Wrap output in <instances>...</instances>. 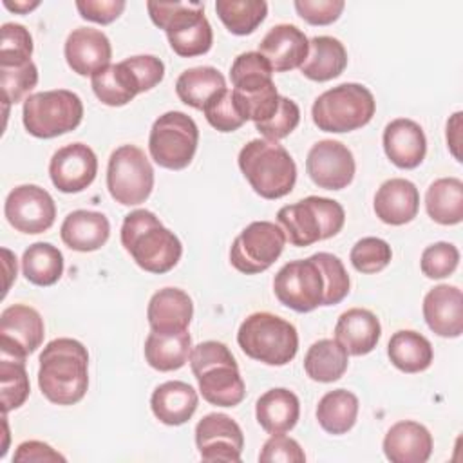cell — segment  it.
I'll return each mask as SVG.
<instances>
[{
	"mask_svg": "<svg viewBox=\"0 0 463 463\" xmlns=\"http://www.w3.org/2000/svg\"><path fill=\"white\" fill-rule=\"evenodd\" d=\"M387 354L396 369L409 374L429 369L434 358L430 342L421 333L412 329L396 331L389 338Z\"/></svg>",
	"mask_w": 463,
	"mask_h": 463,
	"instance_id": "836d02e7",
	"label": "cell"
},
{
	"mask_svg": "<svg viewBox=\"0 0 463 463\" xmlns=\"http://www.w3.org/2000/svg\"><path fill=\"white\" fill-rule=\"evenodd\" d=\"M63 54L72 72L80 76H92L99 69L110 65L112 47L103 31L92 27H78L69 33Z\"/></svg>",
	"mask_w": 463,
	"mask_h": 463,
	"instance_id": "ffe728a7",
	"label": "cell"
},
{
	"mask_svg": "<svg viewBox=\"0 0 463 463\" xmlns=\"http://www.w3.org/2000/svg\"><path fill=\"white\" fill-rule=\"evenodd\" d=\"M306 170L318 188L342 190L351 184L356 163L353 152L344 143L322 139L309 148Z\"/></svg>",
	"mask_w": 463,
	"mask_h": 463,
	"instance_id": "e0dca14e",
	"label": "cell"
},
{
	"mask_svg": "<svg viewBox=\"0 0 463 463\" xmlns=\"http://www.w3.org/2000/svg\"><path fill=\"white\" fill-rule=\"evenodd\" d=\"M376 110L373 92L360 83H342L322 92L313 107L311 118L318 130L342 134L365 127Z\"/></svg>",
	"mask_w": 463,
	"mask_h": 463,
	"instance_id": "9c48e42d",
	"label": "cell"
},
{
	"mask_svg": "<svg viewBox=\"0 0 463 463\" xmlns=\"http://www.w3.org/2000/svg\"><path fill=\"white\" fill-rule=\"evenodd\" d=\"M429 217L443 226H454L463 221V181L458 177L436 179L425 194Z\"/></svg>",
	"mask_w": 463,
	"mask_h": 463,
	"instance_id": "e575fe53",
	"label": "cell"
},
{
	"mask_svg": "<svg viewBox=\"0 0 463 463\" xmlns=\"http://www.w3.org/2000/svg\"><path fill=\"white\" fill-rule=\"evenodd\" d=\"M2 255H4L5 273H7V282H5V286H4V295H5L7 289H9V286H11L13 277L16 279V257H14L7 248H2Z\"/></svg>",
	"mask_w": 463,
	"mask_h": 463,
	"instance_id": "11a10c76",
	"label": "cell"
},
{
	"mask_svg": "<svg viewBox=\"0 0 463 463\" xmlns=\"http://www.w3.org/2000/svg\"><path fill=\"white\" fill-rule=\"evenodd\" d=\"M273 291L286 307L297 313H309L324 304L326 279L313 257L289 260L277 271Z\"/></svg>",
	"mask_w": 463,
	"mask_h": 463,
	"instance_id": "5bb4252c",
	"label": "cell"
},
{
	"mask_svg": "<svg viewBox=\"0 0 463 463\" xmlns=\"http://www.w3.org/2000/svg\"><path fill=\"white\" fill-rule=\"evenodd\" d=\"M358 398L347 389H335L326 392L317 405L318 425L333 434L340 436L351 430L358 418Z\"/></svg>",
	"mask_w": 463,
	"mask_h": 463,
	"instance_id": "8d00e7d4",
	"label": "cell"
},
{
	"mask_svg": "<svg viewBox=\"0 0 463 463\" xmlns=\"http://www.w3.org/2000/svg\"><path fill=\"white\" fill-rule=\"evenodd\" d=\"M121 244L134 262L148 273H166L179 262L183 244L159 217L145 208L125 215L121 224Z\"/></svg>",
	"mask_w": 463,
	"mask_h": 463,
	"instance_id": "7a4b0ae2",
	"label": "cell"
},
{
	"mask_svg": "<svg viewBox=\"0 0 463 463\" xmlns=\"http://www.w3.org/2000/svg\"><path fill=\"white\" fill-rule=\"evenodd\" d=\"M432 434L418 421H396L383 438V454L391 463H425L432 454Z\"/></svg>",
	"mask_w": 463,
	"mask_h": 463,
	"instance_id": "484cf974",
	"label": "cell"
},
{
	"mask_svg": "<svg viewBox=\"0 0 463 463\" xmlns=\"http://www.w3.org/2000/svg\"><path fill=\"white\" fill-rule=\"evenodd\" d=\"M298 123H300L298 105L293 99L280 96L279 109L275 110V114L262 123H255V128L260 132V136H264V139L279 141L289 136Z\"/></svg>",
	"mask_w": 463,
	"mask_h": 463,
	"instance_id": "c3c4849f",
	"label": "cell"
},
{
	"mask_svg": "<svg viewBox=\"0 0 463 463\" xmlns=\"http://www.w3.org/2000/svg\"><path fill=\"white\" fill-rule=\"evenodd\" d=\"M197 391L181 380H170L157 385L150 396V409L154 416L170 427L186 423L197 411Z\"/></svg>",
	"mask_w": 463,
	"mask_h": 463,
	"instance_id": "f1b7e54d",
	"label": "cell"
},
{
	"mask_svg": "<svg viewBox=\"0 0 463 463\" xmlns=\"http://www.w3.org/2000/svg\"><path fill=\"white\" fill-rule=\"evenodd\" d=\"M123 0H78L76 9L80 11V16L89 22H96L101 25H107L114 22L125 9Z\"/></svg>",
	"mask_w": 463,
	"mask_h": 463,
	"instance_id": "816d5d0a",
	"label": "cell"
},
{
	"mask_svg": "<svg viewBox=\"0 0 463 463\" xmlns=\"http://www.w3.org/2000/svg\"><path fill=\"white\" fill-rule=\"evenodd\" d=\"M461 112H454L452 118L447 121V145L450 154L461 161L459 154V145H461Z\"/></svg>",
	"mask_w": 463,
	"mask_h": 463,
	"instance_id": "db71d44e",
	"label": "cell"
},
{
	"mask_svg": "<svg viewBox=\"0 0 463 463\" xmlns=\"http://www.w3.org/2000/svg\"><path fill=\"white\" fill-rule=\"evenodd\" d=\"M190 367L201 396L217 407H235L246 396L239 365L226 344L206 340L192 347Z\"/></svg>",
	"mask_w": 463,
	"mask_h": 463,
	"instance_id": "3957f363",
	"label": "cell"
},
{
	"mask_svg": "<svg viewBox=\"0 0 463 463\" xmlns=\"http://www.w3.org/2000/svg\"><path fill=\"white\" fill-rule=\"evenodd\" d=\"M110 235V222L109 219L92 210H74L71 212L61 226L60 237L65 246L74 251H96L99 250Z\"/></svg>",
	"mask_w": 463,
	"mask_h": 463,
	"instance_id": "f546056e",
	"label": "cell"
},
{
	"mask_svg": "<svg viewBox=\"0 0 463 463\" xmlns=\"http://www.w3.org/2000/svg\"><path fill=\"white\" fill-rule=\"evenodd\" d=\"M195 445L204 461H241L244 434L228 414L210 412L195 425Z\"/></svg>",
	"mask_w": 463,
	"mask_h": 463,
	"instance_id": "ac0fdd59",
	"label": "cell"
},
{
	"mask_svg": "<svg viewBox=\"0 0 463 463\" xmlns=\"http://www.w3.org/2000/svg\"><path fill=\"white\" fill-rule=\"evenodd\" d=\"M98 174V157L85 143L58 148L49 161L52 184L63 194H78L92 184Z\"/></svg>",
	"mask_w": 463,
	"mask_h": 463,
	"instance_id": "d6986e66",
	"label": "cell"
},
{
	"mask_svg": "<svg viewBox=\"0 0 463 463\" xmlns=\"http://www.w3.org/2000/svg\"><path fill=\"white\" fill-rule=\"evenodd\" d=\"M107 188L110 197L123 206H136L150 197L154 168L139 146L121 145L110 154Z\"/></svg>",
	"mask_w": 463,
	"mask_h": 463,
	"instance_id": "7c38bea8",
	"label": "cell"
},
{
	"mask_svg": "<svg viewBox=\"0 0 463 463\" xmlns=\"http://www.w3.org/2000/svg\"><path fill=\"white\" fill-rule=\"evenodd\" d=\"M237 163L253 192L264 199H280L297 183V165L277 141L264 137L248 141L241 148Z\"/></svg>",
	"mask_w": 463,
	"mask_h": 463,
	"instance_id": "277c9868",
	"label": "cell"
},
{
	"mask_svg": "<svg viewBox=\"0 0 463 463\" xmlns=\"http://www.w3.org/2000/svg\"><path fill=\"white\" fill-rule=\"evenodd\" d=\"M190 353L192 336L188 329L179 333L150 331L145 340V360L159 373L181 369L188 362Z\"/></svg>",
	"mask_w": 463,
	"mask_h": 463,
	"instance_id": "d6a6232c",
	"label": "cell"
},
{
	"mask_svg": "<svg viewBox=\"0 0 463 463\" xmlns=\"http://www.w3.org/2000/svg\"><path fill=\"white\" fill-rule=\"evenodd\" d=\"M13 461H65V458L56 452L51 445L36 439L24 441L16 447Z\"/></svg>",
	"mask_w": 463,
	"mask_h": 463,
	"instance_id": "f5cc1de1",
	"label": "cell"
},
{
	"mask_svg": "<svg viewBox=\"0 0 463 463\" xmlns=\"http://www.w3.org/2000/svg\"><path fill=\"white\" fill-rule=\"evenodd\" d=\"M4 215L16 232L36 235L54 224L56 204L45 188L38 184H20L5 197Z\"/></svg>",
	"mask_w": 463,
	"mask_h": 463,
	"instance_id": "9a60e30c",
	"label": "cell"
},
{
	"mask_svg": "<svg viewBox=\"0 0 463 463\" xmlns=\"http://www.w3.org/2000/svg\"><path fill=\"white\" fill-rule=\"evenodd\" d=\"M0 391H2V412L7 414L25 403L31 385L25 371V360L0 354Z\"/></svg>",
	"mask_w": 463,
	"mask_h": 463,
	"instance_id": "60d3db41",
	"label": "cell"
},
{
	"mask_svg": "<svg viewBox=\"0 0 463 463\" xmlns=\"http://www.w3.org/2000/svg\"><path fill=\"white\" fill-rule=\"evenodd\" d=\"M311 257L320 266L326 279V295H324L322 306H335L342 302L347 297L351 288V280L342 260L336 255L327 251H318Z\"/></svg>",
	"mask_w": 463,
	"mask_h": 463,
	"instance_id": "f6af8a7d",
	"label": "cell"
},
{
	"mask_svg": "<svg viewBox=\"0 0 463 463\" xmlns=\"http://www.w3.org/2000/svg\"><path fill=\"white\" fill-rule=\"evenodd\" d=\"M222 89H226V80L222 72L210 65L186 69L175 80L177 98L184 105L199 110H203L206 101Z\"/></svg>",
	"mask_w": 463,
	"mask_h": 463,
	"instance_id": "74e56055",
	"label": "cell"
},
{
	"mask_svg": "<svg viewBox=\"0 0 463 463\" xmlns=\"http://www.w3.org/2000/svg\"><path fill=\"white\" fill-rule=\"evenodd\" d=\"M423 318L432 333L458 338L463 333V295L458 286H434L423 298Z\"/></svg>",
	"mask_w": 463,
	"mask_h": 463,
	"instance_id": "603a6c76",
	"label": "cell"
},
{
	"mask_svg": "<svg viewBox=\"0 0 463 463\" xmlns=\"http://www.w3.org/2000/svg\"><path fill=\"white\" fill-rule=\"evenodd\" d=\"M284 246L286 235L279 224L253 221L233 239L230 262L237 271L255 275L266 271L280 257Z\"/></svg>",
	"mask_w": 463,
	"mask_h": 463,
	"instance_id": "4fadbf2b",
	"label": "cell"
},
{
	"mask_svg": "<svg viewBox=\"0 0 463 463\" xmlns=\"http://www.w3.org/2000/svg\"><path fill=\"white\" fill-rule=\"evenodd\" d=\"M90 85L96 98L109 107H123L137 94L145 92V85L132 65L130 58L119 63H110L90 76Z\"/></svg>",
	"mask_w": 463,
	"mask_h": 463,
	"instance_id": "d4e9b609",
	"label": "cell"
},
{
	"mask_svg": "<svg viewBox=\"0 0 463 463\" xmlns=\"http://www.w3.org/2000/svg\"><path fill=\"white\" fill-rule=\"evenodd\" d=\"M38 5H40L38 0H33V2H29V0H25V2H9V0H4V7H7L9 11H14V13H20V14H25V13L33 11V9H36Z\"/></svg>",
	"mask_w": 463,
	"mask_h": 463,
	"instance_id": "9f6ffc18",
	"label": "cell"
},
{
	"mask_svg": "<svg viewBox=\"0 0 463 463\" xmlns=\"http://www.w3.org/2000/svg\"><path fill=\"white\" fill-rule=\"evenodd\" d=\"M382 335L378 317L365 307H351L344 311L335 326V340H338L347 354L364 356L371 353Z\"/></svg>",
	"mask_w": 463,
	"mask_h": 463,
	"instance_id": "83f0119b",
	"label": "cell"
},
{
	"mask_svg": "<svg viewBox=\"0 0 463 463\" xmlns=\"http://www.w3.org/2000/svg\"><path fill=\"white\" fill-rule=\"evenodd\" d=\"M22 273L34 286H52L63 275V255L51 242H34L22 255Z\"/></svg>",
	"mask_w": 463,
	"mask_h": 463,
	"instance_id": "f35d334b",
	"label": "cell"
},
{
	"mask_svg": "<svg viewBox=\"0 0 463 463\" xmlns=\"http://www.w3.org/2000/svg\"><path fill=\"white\" fill-rule=\"evenodd\" d=\"M307 36L293 24L273 25L259 43V52L266 58L273 72L300 69L307 58Z\"/></svg>",
	"mask_w": 463,
	"mask_h": 463,
	"instance_id": "44dd1931",
	"label": "cell"
},
{
	"mask_svg": "<svg viewBox=\"0 0 463 463\" xmlns=\"http://www.w3.org/2000/svg\"><path fill=\"white\" fill-rule=\"evenodd\" d=\"M33 54V36L22 25L7 22L2 25V43H0V67L25 65Z\"/></svg>",
	"mask_w": 463,
	"mask_h": 463,
	"instance_id": "ee69618b",
	"label": "cell"
},
{
	"mask_svg": "<svg viewBox=\"0 0 463 463\" xmlns=\"http://www.w3.org/2000/svg\"><path fill=\"white\" fill-rule=\"evenodd\" d=\"M349 365V354L338 340L322 338L311 344L304 356L306 374L320 383H331L344 376Z\"/></svg>",
	"mask_w": 463,
	"mask_h": 463,
	"instance_id": "d590c367",
	"label": "cell"
},
{
	"mask_svg": "<svg viewBox=\"0 0 463 463\" xmlns=\"http://www.w3.org/2000/svg\"><path fill=\"white\" fill-rule=\"evenodd\" d=\"M392 259V250L387 241L380 237H362L354 242L349 253L353 268L360 273L371 275L387 268Z\"/></svg>",
	"mask_w": 463,
	"mask_h": 463,
	"instance_id": "7bdbcfd3",
	"label": "cell"
},
{
	"mask_svg": "<svg viewBox=\"0 0 463 463\" xmlns=\"http://www.w3.org/2000/svg\"><path fill=\"white\" fill-rule=\"evenodd\" d=\"M215 11L232 34L246 36L264 22L268 4L264 0H217Z\"/></svg>",
	"mask_w": 463,
	"mask_h": 463,
	"instance_id": "ab89813d",
	"label": "cell"
},
{
	"mask_svg": "<svg viewBox=\"0 0 463 463\" xmlns=\"http://www.w3.org/2000/svg\"><path fill=\"white\" fill-rule=\"evenodd\" d=\"M259 461H262V463H273V461L304 463L306 454L297 439H293L282 432V434H271V438L266 439V443L262 445V450L259 454Z\"/></svg>",
	"mask_w": 463,
	"mask_h": 463,
	"instance_id": "f907efd6",
	"label": "cell"
},
{
	"mask_svg": "<svg viewBox=\"0 0 463 463\" xmlns=\"http://www.w3.org/2000/svg\"><path fill=\"white\" fill-rule=\"evenodd\" d=\"M376 217L391 226L411 222L420 210V192L416 184L403 177H392L380 184L373 203Z\"/></svg>",
	"mask_w": 463,
	"mask_h": 463,
	"instance_id": "cb8c5ba5",
	"label": "cell"
},
{
	"mask_svg": "<svg viewBox=\"0 0 463 463\" xmlns=\"http://www.w3.org/2000/svg\"><path fill=\"white\" fill-rule=\"evenodd\" d=\"M237 344L246 356L280 367L295 358L298 333L291 322L268 311H257L239 326Z\"/></svg>",
	"mask_w": 463,
	"mask_h": 463,
	"instance_id": "8992f818",
	"label": "cell"
},
{
	"mask_svg": "<svg viewBox=\"0 0 463 463\" xmlns=\"http://www.w3.org/2000/svg\"><path fill=\"white\" fill-rule=\"evenodd\" d=\"M199 128L195 121L179 110H170L159 116L148 136L150 157L168 170L186 168L197 150Z\"/></svg>",
	"mask_w": 463,
	"mask_h": 463,
	"instance_id": "8fae6325",
	"label": "cell"
},
{
	"mask_svg": "<svg viewBox=\"0 0 463 463\" xmlns=\"http://www.w3.org/2000/svg\"><path fill=\"white\" fill-rule=\"evenodd\" d=\"M38 83V69L34 61L14 67H0V87L4 103L22 101Z\"/></svg>",
	"mask_w": 463,
	"mask_h": 463,
	"instance_id": "bcb514c9",
	"label": "cell"
},
{
	"mask_svg": "<svg viewBox=\"0 0 463 463\" xmlns=\"http://www.w3.org/2000/svg\"><path fill=\"white\" fill-rule=\"evenodd\" d=\"M459 250L450 242H434L421 251L420 268L427 279H445L456 271Z\"/></svg>",
	"mask_w": 463,
	"mask_h": 463,
	"instance_id": "7dc6e473",
	"label": "cell"
},
{
	"mask_svg": "<svg viewBox=\"0 0 463 463\" xmlns=\"http://www.w3.org/2000/svg\"><path fill=\"white\" fill-rule=\"evenodd\" d=\"M45 336L42 315L25 304H13L0 315V354L25 360Z\"/></svg>",
	"mask_w": 463,
	"mask_h": 463,
	"instance_id": "2e32d148",
	"label": "cell"
},
{
	"mask_svg": "<svg viewBox=\"0 0 463 463\" xmlns=\"http://www.w3.org/2000/svg\"><path fill=\"white\" fill-rule=\"evenodd\" d=\"M206 121L219 132H233L241 128L248 118L244 116L232 89H222L215 92L203 107Z\"/></svg>",
	"mask_w": 463,
	"mask_h": 463,
	"instance_id": "b9f144b4",
	"label": "cell"
},
{
	"mask_svg": "<svg viewBox=\"0 0 463 463\" xmlns=\"http://www.w3.org/2000/svg\"><path fill=\"white\" fill-rule=\"evenodd\" d=\"M83 119L80 96L67 89L29 94L24 99L22 121L25 130L40 139H51L74 130Z\"/></svg>",
	"mask_w": 463,
	"mask_h": 463,
	"instance_id": "30bf717a",
	"label": "cell"
},
{
	"mask_svg": "<svg viewBox=\"0 0 463 463\" xmlns=\"http://www.w3.org/2000/svg\"><path fill=\"white\" fill-rule=\"evenodd\" d=\"M300 416V402L297 394L286 387L266 391L255 403L257 423L268 434H282L291 430Z\"/></svg>",
	"mask_w": 463,
	"mask_h": 463,
	"instance_id": "4dcf8cb0",
	"label": "cell"
},
{
	"mask_svg": "<svg viewBox=\"0 0 463 463\" xmlns=\"http://www.w3.org/2000/svg\"><path fill=\"white\" fill-rule=\"evenodd\" d=\"M230 78L232 90L248 119L262 123L275 114L280 94L273 83V69L259 51L239 54L232 63Z\"/></svg>",
	"mask_w": 463,
	"mask_h": 463,
	"instance_id": "ba28073f",
	"label": "cell"
},
{
	"mask_svg": "<svg viewBox=\"0 0 463 463\" xmlns=\"http://www.w3.org/2000/svg\"><path fill=\"white\" fill-rule=\"evenodd\" d=\"M38 387L56 405H74L89 389V353L74 338H54L40 353Z\"/></svg>",
	"mask_w": 463,
	"mask_h": 463,
	"instance_id": "6da1fadb",
	"label": "cell"
},
{
	"mask_svg": "<svg viewBox=\"0 0 463 463\" xmlns=\"http://www.w3.org/2000/svg\"><path fill=\"white\" fill-rule=\"evenodd\" d=\"M382 143L391 163L403 170L420 166L427 154L425 132L416 121L409 118H396L387 123L383 128Z\"/></svg>",
	"mask_w": 463,
	"mask_h": 463,
	"instance_id": "7402d4cb",
	"label": "cell"
},
{
	"mask_svg": "<svg viewBox=\"0 0 463 463\" xmlns=\"http://www.w3.org/2000/svg\"><path fill=\"white\" fill-rule=\"evenodd\" d=\"M347 67V51L338 38L315 36L309 40L307 58L300 72L311 81H329L338 78Z\"/></svg>",
	"mask_w": 463,
	"mask_h": 463,
	"instance_id": "1f68e13d",
	"label": "cell"
},
{
	"mask_svg": "<svg viewBox=\"0 0 463 463\" xmlns=\"http://www.w3.org/2000/svg\"><path fill=\"white\" fill-rule=\"evenodd\" d=\"M150 20L166 33L172 51L181 58L208 52L213 31L201 2H146Z\"/></svg>",
	"mask_w": 463,
	"mask_h": 463,
	"instance_id": "5b68a950",
	"label": "cell"
},
{
	"mask_svg": "<svg viewBox=\"0 0 463 463\" xmlns=\"http://www.w3.org/2000/svg\"><path fill=\"white\" fill-rule=\"evenodd\" d=\"M194 317V302L179 288H163L156 291L146 307V318L152 331L179 333L186 331Z\"/></svg>",
	"mask_w": 463,
	"mask_h": 463,
	"instance_id": "4316f807",
	"label": "cell"
},
{
	"mask_svg": "<svg viewBox=\"0 0 463 463\" xmlns=\"http://www.w3.org/2000/svg\"><path fill=\"white\" fill-rule=\"evenodd\" d=\"M277 221L293 246L304 248L335 237L345 222L344 206L327 197L309 195L277 212Z\"/></svg>",
	"mask_w": 463,
	"mask_h": 463,
	"instance_id": "52a82bcc",
	"label": "cell"
},
{
	"mask_svg": "<svg viewBox=\"0 0 463 463\" xmlns=\"http://www.w3.org/2000/svg\"><path fill=\"white\" fill-rule=\"evenodd\" d=\"M298 16L311 25H329L336 22L345 7L344 0H295Z\"/></svg>",
	"mask_w": 463,
	"mask_h": 463,
	"instance_id": "681fc988",
	"label": "cell"
}]
</instances>
